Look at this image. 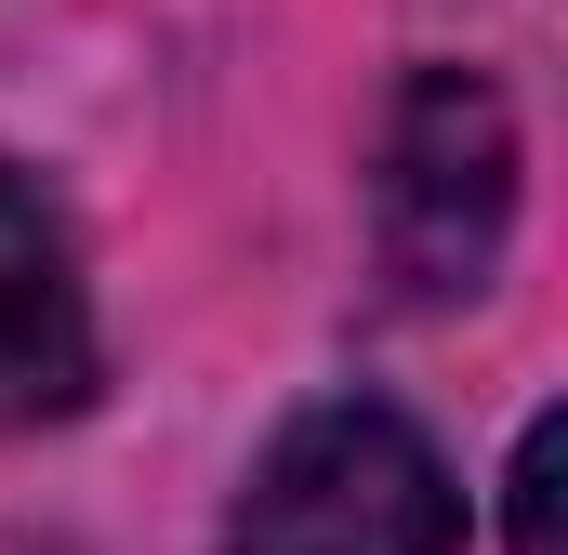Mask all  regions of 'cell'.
<instances>
[{"label":"cell","instance_id":"cell-1","mask_svg":"<svg viewBox=\"0 0 568 555\" xmlns=\"http://www.w3.org/2000/svg\"><path fill=\"white\" fill-rule=\"evenodd\" d=\"M225 555H463V490L410 411L317 397L252 450Z\"/></svg>","mask_w":568,"mask_h":555},{"label":"cell","instance_id":"cell-2","mask_svg":"<svg viewBox=\"0 0 568 555\" xmlns=\"http://www.w3.org/2000/svg\"><path fill=\"white\" fill-rule=\"evenodd\" d=\"M371 239L410 304H476L516 239V107L476 67H410L371 145Z\"/></svg>","mask_w":568,"mask_h":555},{"label":"cell","instance_id":"cell-3","mask_svg":"<svg viewBox=\"0 0 568 555\" xmlns=\"http://www.w3.org/2000/svg\"><path fill=\"white\" fill-rule=\"evenodd\" d=\"M93 397V291H80V239L67 212L0 159V436L67 423Z\"/></svg>","mask_w":568,"mask_h":555},{"label":"cell","instance_id":"cell-4","mask_svg":"<svg viewBox=\"0 0 568 555\" xmlns=\"http://www.w3.org/2000/svg\"><path fill=\"white\" fill-rule=\"evenodd\" d=\"M556 476H568V411H529L516 476H503V503H516V555H556Z\"/></svg>","mask_w":568,"mask_h":555}]
</instances>
